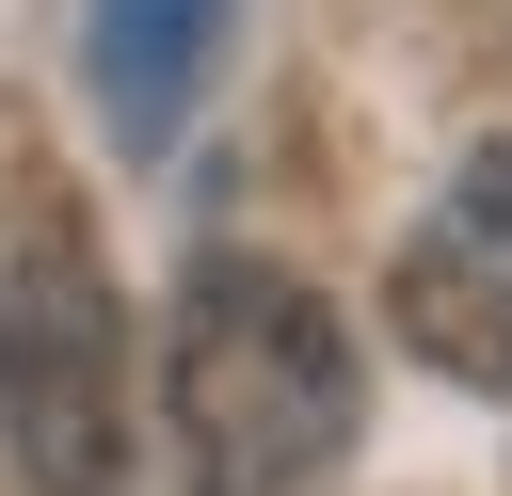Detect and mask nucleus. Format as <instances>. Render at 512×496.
Returning a JSON list of instances; mask_svg holds the SVG:
<instances>
[{"instance_id": "obj_1", "label": "nucleus", "mask_w": 512, "mask_h": 496, "mask_svg": "<svg viewBox=\"0 0 512 496\" xmlns=\"http://www.w3.org/2000/svg\"><path fill=\"white\" fill-rule=\"evenodd\" d=\"M160 400H176V496H320L352 464V336L272 256L192 272Z\"/></svg>"}, {"instance_id": "obj_2", "label": "nucleus", "mask_w": 512, "mask_h": 496, "mask_svg": "<svg viewBox=\"0 0 512 496\" xmlns=\"http://www.w3.org/2000/svg\"><path fill=\"white\" fill-rule=\"evenodd\" d=\"M0 448H16V496H144L128 304L64 176H16L0 208Z\"/></svg>"}, {"instance_id": "obj_3", "label": "nucleus", "mask_w": 512, "mask_h": 496, "mask_svg": "<svg viewBox=\"0 0 512 496\" xmlns=\"http://www.w3.org/2000/svg\"><path fill=\"white\" fill-rule=\"evenodd\" d=\"M384 304H400V336H416L448 384H512V128L400 224Z\"/></svg>"}, {"instance_id": "obj_4", "label": "nucleus", "mask_w": 512, "mask_h": 496, "mask_svg": "<svg viewBox=\"0 0 512 496\" xmlns=\"http://www.w3.org/2000/svg\"><path fill=\"white\" fill-rule=\"evenodd\" d=\"M224 16L240 0H96V96H112V128L128 144H176V112L208 96V64H224Z\"/></svg>"}]
</instances>
